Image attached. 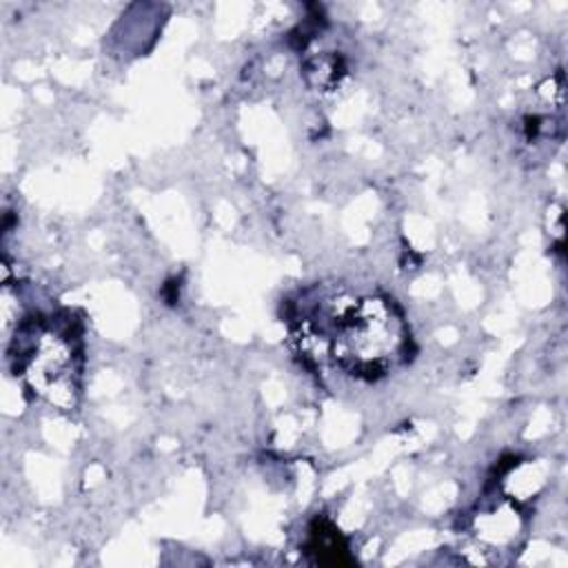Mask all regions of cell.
I'll return each instance as SVG.
<instances>
[{
    "label": "cell",
    "mask_w": 568,
    "mask_h": 568,
    "mask_svg": "<svg viewBox=\"0 0 568 568\" xmlns=\"http://www.w3.org/2000/svg\"><path fill=\"white\" fill-rule=\"evenodd\" d=\"M306 550L311 555H315L317 561L322 564H331V566H339V564H348V546L346 539L342 537V532L328 521V519H315L308 528V541H306Z\"/></svg>",
    "instance_id": "obj_3"
},
{
    "label": "cell",
    "mask_w": 568,
    "mask_h": 568,
    "mask_svg": "<svg viewBox=\"0 0 568 568\" xmlns=\"http://www.w3.org/2000/svg\"><path fill=\"white\" fill-rule=\"evenodd\" d=\"M408 351V326L386 297H362L335 320L331 355L337 366L362 379L384 377Z\"/></svg>",
    "instance_id": "obj_1"
},
{
    "label": "cell",
    "mask_w": 568,
    "mask_h": 568,
    "mask_svg": "<svg viewBox=\"0 0 568 568\" xmlns=\"http://www.w3.org/2000/svg\"><path fill=\"white\" fill-rule=\"evenodd\" d=\"M24 348L18 355V368L31 388L58 408L73 406L80 375V353L75 337L55 333L42 322L24 324Z\"/></svg>",
    "instance_id": "obj_2"
},
{
    "label": "cell",
    "mask_w": 568,
    "mask_h": 568,
    "mask_svg": "<svg viewBox=\"0 0 568 568\" xmlns=\"http://www.w3.org/2000/svg\"><path fill=\"white\" fill-rule=\"evenodd\" d=\"M344 71V60L337 53H322L304 64V75L308 84L322 91H331L339 82Z\"/></svg>",
    "instance_id": "obj_4"
}]
</instances>
